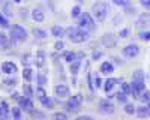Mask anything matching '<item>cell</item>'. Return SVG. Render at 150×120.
<instances>
[{"label": "cell", "mask_w": 150, "mask_h": 120, "mask_svg": "<svg viewBox=\"0 0 150 120\" xmlns=\"http://www.w3.org/2000/svg\"><path fill=\"white\" fill-rule=\"evenodd\" d=\"M143 90H144V74H143L141 69H138V71H135L134 75H132L131 93L134 95V98H138Z\"/></svg>", "instance_id": "cell-1"}, {"label": "cell", "mask_w": 150, "mask_h": 120, "mask_svg": "<svg viewBox=\"0 0 150 120\" xmlns=\"http://www.w3.org/2000/svg\"><path fill=\"white\" fill-rule=\"evenodd\" d=\"M65 33L69 38V41L74 42V44H81V42L87 41V38H89V36H87V32L81 27L80 29L78 27H68L65 30Z\"/></svg>", "instance_id": "cell-2"}, {"label": "cell", "mask_w": 150, "mask_h": 120, "mask_svg": "<svg viewBox=\"0 0 150 120\" xmlns=\"http://www.w3.org/2000/svg\"><path fill=\"white\" fill-rule=\"evenodd\" d=\"M11 39H12V45L24 42L27 39V32L24 30L21 26H14L11 29Z\"/></svg>", "instance_id": "cell-3"}, {"label": "cell", "mask_w": 150, "mask_h": 120, "mask_svg": "<svg viewBox=\"0 0 150 120\" xmlns=\"http://www.w3.org/2000/svg\"><path fill=\"white\" fill-rule=\"evenodd\" d=\"M92 12H93V15L96 17L98 21H104L107 18V15H108V5L105 2H99V3H96L93 6Z\"/></svg>", "instance_id": "cell-4"}, {"label": "cell", "mask_w": 150, "mask_h": 120, "mask_svg": "<svg viewBox=\"0 0 150 120\" xmlns=\"http://www.w3.org/2000/svg\"><path fill=\"white\" fill-rule=\"evenodd\" d=\"M80 27L84 30H95V21L90 14H83L80 18Z\"/></svg>", "instance_id": "cell-5"}, {"label": "cell", "mask_w": 150, "mask_h": 120, "mask_svg": "<svg viewBox=\"0 0 150 120\" xmlns=\"http://www.w3.org/2000/svg\"><path fill=\"white\" fill-rule=\"evenodd\" d=\"M81 102H83V95L77 93V95L71 96L69 101H68V110L69 111H77L81 105Z\"/></svg>", "instance_id": "cell-6"}, {"label": "cell", "mask_w": 150, "mask_h": 120, "mask_svg": "<svg viewBox=\"0 0 150 120\" xmlns=\"http://www.w3.org/2000/svg\"><path fill=\"white\" fill-rule=\"evenodd\" d=\"M122 53H123V56H126V57H135V56H138V53H140V47L135 45V44L126 45L123 48Z\"/></svg>", "instance_id": "cell-7"}, {"label": "cell", "mask_w": 150, "mask_h": 120, "mask_svg": "<svg viewBox=\"0 0 150 120\" xmlns=\"http://www.w3.org/2000/svg\"><path fill=\"white\" fill-rule=\"evenodd\" d=\"M99 111H101L102 114H112L114 113V105H112L111 102H108V101H102L101 104H99Z\"/></svg>", "instance_id": "cell-8"}, {"label": "cell", "mask_w": 150, "mask_h": 120, "mask_svg": "<svg viewBox=\"0 0 150 120\" xmlns=\"http://www.w3.org/2000/svg\"><path fill=\"white\" fill-rule=\"evenodd\" d=\"M137 27H149L150 26V14H143L138 17V20H137L135 23Z\"/></svg>", "instance_id": "cell-9"}, {"label": "cell", "mask_w": 150, "mask_h": 120, "mask_svg": "<svg viewBox=\"0 0 150 120\" xmlns=\"http://www.w3.org/2000/svg\"><path fill=\"white\" fill-rule=\"evenodd\" d=\"M56 95L60 96V98H66V96H69V87L66 86V84H57L56 86Z\"/></svg>", "instance_id": "cell-10"}, {"label": "cell", "mask_w": 150, "mask_h": 120, "mask_svg": "<svg viewBox=\"0 0 150 120\" xmlns=\"http://www.w3.org/2000/svg\"><path fill=\"white\" fill-rule=\"evenodd\" d=\"M2 71L5 72V74L11 75V74H15V72H17V66L12 62H3L2 63Z\"/></svg>", "instance_id": "cell-11"}, {"label": "cell", "mask_w": 150, "mask_h": 120, "mask_svg": "<svg viewBox=\"0 0 150 120\" xmlns=\"http://www.w3.org/2000/svg\"><path fill=\"white\" fill-rule=\"evenodd\" d=\"M32 17H33V20H35V21L42 23V21H44V18H45V14H44V11H42L41 8H35V9L32 11Z\"/></svg>", "instance_id": "cell-12"}, {"label": "cell", "mask_w": 150, "mask_h": 120, "mask_svg": "<svg viewBox=\"0 0 150 120\" xmlns=\"http://www.w3.org/2000/svg\"><path fill=\"white\" fill-rule=\"evenodd\" d=\"M21 105H23V108H24L27 113H33V111H35V105H33V102H32L30 98H24V99L21 101Z\"/></svg>", "instance_id": "cell-13"}, {"label": "cell", "mask_w": 150, "mask_h": 120, "mask_svg": "<svg viewBox=\"0 0 150 120\" xmlns=\"http://www.w3.org/2000/svg\"><path fill=\"white\" fill-rule=\"evenodd\" d=\"M135 114L138 116V117H141V119H144V117H149L150 116V108L149 107H146V105H143V107H138L135 110Z\"/></svg>", "instance_id": "cell-14"}, {"label": "cell", "mask_w": 150, "mask_h": 120, "mask_svg": "<svg viewBox=\"0 0 150 120\" xmlns=\"http://www.w3.org/2000/svg\"><path fill=\"white\" fill-rule=\"evenodd\" d=\"M0 45H2V48H5V50L12 48V42L9 41V38L5 33H0Z\"/></svg>", "instance_id": "cell-15"}, {"label": "cell", "mask_w": 150, "mask_h": 120, "mask_svg": "<svg viewBox=\"0 0 150 120\" xmlns=\"http://www.w3.org/2000/svg\"><path fill=\"white\" fill-rule=\"evenodd\" d=\"M36 65L39 66V68H42L45 65V53L42 50H39V51H38V54H36Z\"/></svg>", "instance_id": "cell-16"}, {"label": "cell", "mask_w": 150, "mask_h": 120, "mask_svg": "<svg viewBox=\"0 0 150 120\" xmlns=\"http://www.w3.org/2000/svg\"><path fill=\"white\" fill-rule=\"evenodd\" d=\"M104 44L108 45V47H114V45H116V38H114V35L107 33V35L104 36Z\"/></svg>", "instance_id": "cell-17"}, {"label": "cell", "mask_w": 150, "mask_h": 120, "mask_svg": "<svg viewBox=\"0 0 150 120\" xmlns=\"http://www.w3.org/2000/svg\"><path fill=\"white\" fill-rule=\"evenodd\" d=\"M39 101H41V104H44V105H47V107L51 105V101L47 98V95H45V92H44L42 87H39Z\"/></svg>", "instance_id": "cell-18"}, {"label": "cell", "mask_w": 150, "mask_h": 120, "mask_svg": "<svg viewBox=\"0 0 150 120\" xmlns=\"http://www.w3.org/2000/svg\"><path fill=\"white\" fill-rule=\"evenodd\" d=\"M8 111H9V105L6 102L0 104V117L2 119H8Z\"/></svg>", "instance_id": "cell-19"}, {"label": "cell", "mask_w": 150, "mask_h": 120, "mask_svg": "<svg viewBox=\"0 0 150 120\" xmlns=\"http://www.w3.org/2000/svg\"><path fill=\"white\" fill-rule=\"evenodd\" d=\"M114 71V68H112V65L110 62H104L102 66H101V72L102 74H111V72Z\"/></svg>", "instance_id": "cell-20"}, {"label": "cell", "mask_w": 150, "mask_h": 120, "mask_svg": "<svg viewBox=\"0 0 150 120\" xmlns=\"http://www.w3.org/2000/svg\"><path fill=\"white\" fill-rule=\"evenodd\" d=\"M51 33L56 36V38H62V36L65 35V30L62 29V27H59V26H54V27L51 29Z\"/></svg>", "instance_id": "cell-21"}, {"label": "cell", "mask_w": 150, "mask_h": 120, "mask_svg": "<svg viewBox=\"0 0 150 120\" xmlns=\"http://www.w3.org/2000/svg\"><path fill=\"white\" fill-rule=\"evenodd\" d=\"M24 96L26 98H32V95H33V89H32V86H30V83H27V84H24Z\"/></svg>", "instance_id": "cell-22"}, {"label": "cell", "mask_w": 150, "mask_h": 120, "mask_svg": "<svg viewBox=\"0 0 150 120\" xmlns=\"http://www.w3.org/2000/svg\"><path fill=\"white\" fill-rule=\"evenodd\" d=\"M33 35L36 36L38 39H45L47 38V32L45 30H41V29H35L33 30Z\"/></svg>", "instance_id": "cell-23"}, {"label": "cell", "mask_w": 150, "mask_h": 120, "mask_svg": "<svg viewBox=\"0 0 150 120\" xmlns=\"http://www.w3.org/2000/svg\"><path fill=\"white\" fill-rule=\"evenodd\" d=\"M78 69H80V60L75 59L74 62H71V72H72V74H77Z\"/></svg>", "instance_id": "cell-24"}, {"label": "cell", "mask_w": 150, "mask_h": 120, "mask_svg": "<svg viewBox=\"0 0 150 120\" xmlns=\"http://www.w3.org/2000/svg\"><path fill=\"white\" fill-rule=\"evenodd\" d=\"M23 78H24V81L30 83V80H32V69L30 68H26L23 71Z\"/></svg>", "instance_id": "cell-25"}, {"label": "cell", "mask_w": 150, "mask_h": 120, "mask_svg": "<svg viewBox=\"0 0 150 120\" xmlns=\"http://www.w3.org/2000/svg\"><path fill=\"white\" fill-rule=\"evenodd\" d=\"M114 84H116V80L114 78H108L105 81V92H110L112 87H114Z\"/></svg>", "instance_id": "cell-26"}, {"label": "cell", "mask_w": 150, "mask_h": 120, "mask_svg": "<svg viewBox=\"0 0 150 120\" xmlns=\"http://www.w3.org/2000/svg\"><path fill=\"white\" fill-rule=\"evenodd\" d=\"M72 18H78L80 15H81V6L80 5H77V6H74L72 8Z\"/></svg>", "instance_id": "cell-27"}, {"label": "cell", "mask_w": 150, "mask_h": 120, "mask_svg": "<svg viewBox=\"0 0 150 120\" xmlns=\"http://www.w3.org/2000/svg\"><path fill=\"white\" fill-rule=\"evenodd\" d=\"M125 113L126 114H135V107L132 105V104H125Z\"/></svg>", "instance_id": "cell-28"}, {"label": "cell", "mask_w": 150, "mask_h": 120, "mask_svg": "<svg viewBox=\"0 0 150 120\" xmlns=\"http://www.w3.org/2000/svg\"><path fill=\"white\" fill-rule=\"evenodd\" d=\"M3 84H5V87H8V89H12L17 84V81L14 80V78H6L5 81H3Z\"/></svg>", "instance_id": "cell-29"}, {"label": "cell", "mask_w": 150, "mask_h": 120, "mask_svg": "<svg viewBox=\"0 0 150 120\" xmlns=\"http://www.w3.org/2000/svg\"><path fill=\"white\" fill-rule=\"evenodd\" d=\"M3 12H5V15H8V17L14 15V12H12V8H11L9 3H5V5H3Z\"/></svg>", "instance_id": "cell-30"}, {"label": "cell", "mask_w": 150, "mask_h": 120, "mask_svg": "<svg viewBox=\"0 0 150 120\" xmlns=\"http://www.w3.org/2000/svg\"><path fill=\"white\" fill-rule=\"evenodd\" d=\"M12 117H14L15 120H20V119H21V110H20L18 107L12 108Z\"/></svg>", "instance_id": "cell-31"}, {"label": "cell", "mask_w": 150, "mask_h": 120, "mask_svg": "<svg viewBox=\"0 0 150 120\" xmlns=\"http://www.w3.org/2000/svg\"><path fill=\"white\" fill-rule=\"evenodd\" d=\"M63 59L66 60L68 63H71V62H74L75 59H77V56H75L74 53H65V56H63Z\"/></svg>", "instance_id": "cell-32"}, {"label": "cell", "mask_w": 150, "mask_h": 120, "mask_svg": "<svg viewBox=\"0 0 150 120\" xmlns=\"http://www.w3.org/2000/svg\"><path fill=\"white\" fill-rule=\"evenodd\" d=\"M0 26H2L3 29H8V27H9V21H8V18H5L2 14H0Z\"/></svg>", "instance_id": "cell-33"}, {"label": "cell", "mask_w": 150, "mask_h": 120, "mask_svg": "<svg viewBox=\"0 0 150 120\" xmlns=\"http://www.w3.org/2000/svg\"><path fill=\"white\" fill-rule=\"evenodd\" d=\"M141 99H143L144 102H147V107L150 108V92H144L143 96H141Z\"/></svg>", "instance_id": "cell-34"}, {"label": "cell", "mask_w": 150, "mask_h": 120, "mask_svg": "<svg viewBox=\"0 0 150 120\" xmlns=\"http://www.w3.org/2000/svg\"><path fill=\"white\" fill-rule=\"evenodd\" d=\"M112 3L117 5V6H128L129 0H112Z\"/></svg>", "instance_id": "cell-35"}, {"label": "cell", "mask_w": 150, "mask_h": 120, "mask_svg": "<svg viewBox=\"0 0 150 120\" xmlns=\"http://www.w3.org/2000/svg\"><path fill=\"white\" fill-rule=\"evenodd\" d=\"M138 36H140V39H143V41H150V32H141Z\"/></svg>", "instance_id": "cell-36"}, {"label": "cell", "mask_w": 150, "mask_h": 120, "mask_svg": "<svg viewBox=\"0 0 150 120\" xmlns=\"http://www.w3.org/2000/svg\"><path fill=\"white\" fill-rule=\"evenodd\" d=\"M122 92H125V93H131V84H128V83H123L122 84Z\"/></svg>", "instance_id": "cell-37"}, {"label": "cell", "mask_w": 150, "mask_h": 120, "mask_svg": "<svg viewBox=\"0 0 150 120\" xmlns=\"http://www.w3.org/2000/svg\"><path fill=\"white\" fill-rule=\"evenodd\" d=\"M126 98H128V95L125 93V92H119V95H117V99H119L120 102H126Z\"/></svg>", "instance_id": "cell-38"}, {"label": "cell", "mask_w": 150, "mask_h": 120, "mask_svg": "<svg viewBox=\"0 0 150 120\" xmlns=\"http://www.w3.org/2000/svg\"><path fill=\"white\" fill-rule=\"evenodd\" d=\"M54 48H56V50H57V51H62V50H63V48H65V44H63V42H62V41H59V42H56V45H54Z\"/></svg>", "instance_id": "cell-39"}, {"label": "cell", "mask_w": 150, "mask_h": 120, "mask_svg": "<svg viewBox=\"0 0 150 120\" xmlns=\"http://www.w3.org/2000/svg\"><path fill=\"white\" fill-rule=\"evenodd\" d=\"M140 3L144 9H150V0H140Z\"/></svg>", "instance_id": "cell-40"}, {"label": "cell", "mask_w": 150, "mask_h": 120, "mask_svg": "<svg viewBox=\"0 0 150 120\" xmlns=\"http://www.w3.org/2000/svg\"><path fill=\"white\" fill-rule=\"evenodd\" d=\"M128 36H129V30L128 29H123L120 32V38H128Z\"/></svg>", "instance_id": "cell-41"}, {"label": "cell", "mask_w": 150, "mask_h": 120, "mask_svg": "<svg viewBox=\"0 0 150 120\" xmlns=\"http://www.w3.org/2000/svg\"><path fill=\"white\" fill-rule=\"evenodd\" d=\"M12 99H14V101H18V102H21L23 101V98H21V96L15 92V93H12Z\"/></svg>", "instance_id": "cell-42"}, {"label": "cell", "mask_w": 150, "mask_h": 120, "mask_svg": "<svg viewBox=\"0 0 150 120\" xmlns=\"http://www.w3.org/2000/svg\"><path fill=\"white\" fill-rule=\"evenodd\" d=\"M54 119H63V120H66V114H62V113H56V114H54Z\"/></svg>", "instance_id": "cell-43"}, {"label": "cell", "mask_w": 150, "mask_h": 120, "mask_svg": "<svg viewBox=\"0 0 150 120\" xmlns=\"http://www.w3.org/2000/svg\"><path fill=\"white\" fill-rule=\"evenodd\" d=\"M23 59H24V60H23V63H24V65H29V60H30V56H29V54H26V56H24Z\"/></svg>", "instance_id": "cell-44"}, {"label": "cell", "mask_w": 150, "mask_h": 120, "mask_svg": "<svg viewBox=\"0 0 150 120\" xmlns=\"http://www.w3.org/2000/svg\"><path fill=\"white\" fill-rule=\"evenodd\" d=\"M45 81H47V80H45V77H42V74H41V75H39V84L42 86V84H45Z\"/></svg>", "instance_id": "cell-45"}, {"label": "cell", "mask_w": 150, "mask_h": 120, "mask_svg": "<svg viewBox=\"0 0 150 120\" xmlns=\"http://www.w3.org/2000/svg\"><path fill=\"white\" fill-rule=\"evenodd\" d=\"M32 114H33L35 117H45V114H44V113H35V111H33Z\"/></svg>", "instance_id": "cell-46"}, {"label": "cell", "mask_w": 150, "mask_h": 120, "mask_svg": "<svg viewBox=\"0 0 150 120\" xmlns=\"http://www.w3.org/2000/svg\"><path fill=\"white\" fill-rule=\"evenodd\" d=\"M99 86H101V80L96 78V87H99Z\"/></svg>", "instance_id": "cell-47"}, {"label": "cell", "mask_w": 150, "mask_h": 120, "mask_svg": "<svg viewBox=\"0 0 150 120\" xmlns=\"http://www.w3.org/2000/svg\"><path fill=\"white\" fill-rule=\"evenodd\" d=\"M21 2V0H15V3H20Z\"/></svg>", "instance_id": "cell-48"}]
</instances>
